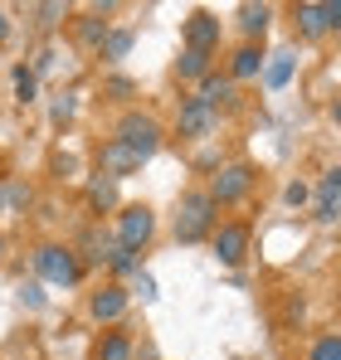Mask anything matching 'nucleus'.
I'll use <instances>...</instances> for the list:
<instances>
[{"label": "nucleus", "mask_w": 341, "mask_h": 360, "mask_svg": "<svg viewBox=\"0 0 341 360\" xmlns=\"http://www.w3.org/2000/svg\"><path fill=\"white\" fill-rule=\"evenodd\" d=\"M185 49H200V54H215L220 49V20L210 10H195L185 20Z\"/></svg>", "instance_id": "0eeeda50"}, {"label": "nucleus", "mask_w": 341, "mask_h": 360, "mask_svg": "<svg viewBox=\"0 0 341 360\" xmlns=\"http://www.w3.org/2000/svg\"><path fill=\"white\" fill-rule=\"evenodd\" d=\"M175 73H180V78H205V73H210V54H200V49H180Z\"/></svg>", "instance_id": "aec40b11"}, {"label": "nucleus", "mask_w": 341, "mask_h": 360, "mask_svg": "<svg viewBox=\"0 0 341 360\" xmlns=\"http://www.w3.org/2000/svg\"><path fill=\"white\" fill-rule=\"evenodd\" d=\"M5 34H10V20H5V10H0V44H5Z\"/></svg>", "instance_id": "7c9ffc66"}, {"label": "nucleus", "mask_w": 341, "mask_h": 360, "mask_svg": "<svg viewBox=\"0 0 341 360\" xmlns=\"http://www.w3.org/2000/svg\"><path fill=\"white\" fill-rule=\"evenodd\" d=\"M49 68H54V49H44V54L35 59V78H39V73H49Z\"/></svg>", "instance_id": "cd10ccee"}, {"label": "nucleus", "mask_w": 341, "mask_h": 360, "mask_svg": "<svg viewBox=\"0 0 341 360\" xmlns=\"http://www.w3.org/2000/svg\"><path fill=\"white\" fill-rule=\"evenodd\" d=\"M259 68H264L259 44H239V49H234V59H229V78H254Z\"/></svg>", "instance_id": "2eb2a0df"}, {"label": "nucleus", "mask_w": 341, "mask_h": 360, "mask_svg": "<svg viewBox=\"0 0 341 360\" xmlns=\"http://www.w3.org/2000/svg\"><path fill=\"white\" fill-rule=\"evenodd\" d=\"M108 93H117V98H132V83H127V78H108Z\"/></svg>", "instance_id": "bb28decb"}, {"label": "nucleus", "mask_w": 341, "mask_h": 360, "mask_svg": "<svg viewBox=\"0 0 341 360\" xmlns=\"http://www.w3.org/2000/svg\"><path fill=\"white\" fill-rule=\"evenodd\" d=\"M35 88H39V78H35V68H25V63H15V93H20V103H35Z\"/></svg>", "instance_id": "4be33fe9"}, {"label": "nucleus", "mask_w": 341, "mask_h": 360, "mask_svg": "<svg viewBox=\"0 0 341 360\" xmlns=\"http://www.w3.org/2000/svg\"><path fill=\"white\" fill-rule=\"evenodd\" d=\"M73 34H78V44H88V49H103V39H108V20H98V15H83V20L73 25Z\"/></svg>", "instance_id": "f3484780"}, {"label": "nucleus", "mask_w": 341, "mask_h": 360, "mask_svg": "<svg viewBox=\"0 0 341 360\" xmlns=\"http://www.w3.org/2000/svg\"><path fill=\"white\" fill-rule=\"evenodd\" d=\"M98 161H103V176L108 180H122V176H132V171H142V156H137L127 141H117V136L103 141V156H98Z\"/></svg>", "instance_id": "6e6552de"}, {"label": "nucleus", "mask_w": 341, "mask_h": 360, "mask_svg": "<svg viewBox=\"0 0 341 360\" xmlns=\"http://www.w3.org/2000/svg\"><path fill=\"white\" fill-rule=\"evenodd\" d=\"M337 200H341V166L327 171L322 180V200H317V219H337Z\"/></svg>", "instance_id": "dca6fc26"}, {"label": "nucleus", "mask_w": 341, "mask_h": 360, "mask_svg": "<svg viewBox=\"0 0 341 360\" xmlns=\"http://www.w3.org/2000/svg\"><path fill=\"white\" fill-rule=\"evenodd\" d=\"M302 200H307V185L292 180V185H287V205H302Z\"/></svg>", "instance_id": "a878e982"}, {"label": "nucleus", "mask_w": 341, "mask_h": 360, "mask_svg": "<svg viewBox=\"0 0 341 360\" xmlns=\"http://www.w3.org/2000/svg\"><path fill=\"white\" fill-rule=\"evenodd\" d=\"M35 268H39V278H49L58 288L78 283V258H73V248H63V243H39V248H35Z\"/></svg>", "instance_id": "7ed1b4c3"}, {"label": "nucleus", "mask_w": 341, "mask_h": 360, "mask_svg": "<svg viewBox=\"0 0 341 360\" xmlns=\"http://www.w3.org/2000/svg\"><path fill=\"white\" fill-rule=\"evenodd\" d=\"M0 253H5V239H0Z\"/></svg>", "instance_id": "473e14b6"}, {"label": "nucleus", "mask_w": 341, "mask_h": 360, "mask_svg": "<svg viewBox=\"0 0 341 360\" xmlns=\"http://www.w3.org/2000/svg\"><path fill=\"white\" fill-rule=\"evenodd\" d=\"M127 49H132V30H113V34L103 39V54H108V59H122Z\"/></svg>", "instance_id": "5701e85b"}, {"label": "nucleus", "mask_w": 341, "mask_h": 360, "mask_svg": "<svg viewBox=\"0 0 341 360\" xmlns=\"http://www.w3.org/2000/svg\"><path fill=\"white\" fill-rule=\"evenodd\" d=\"M327 5V30H341V0H322Z\"/></svg>", "instance_id": "393cba45"}, {"label": "nucleus", "mask_w": 341, "mask_h": 360, "mask_svg": "<svg viewBox=\"0 0 341 360\" xmlns=\"http://www.w3.org/2000/svg\"><path fill=\"white\" fill-rule=\"evenodd\" d=\"M137 292H142V297H156V283H151L147 273H137Z\"/></svg>", "instance_id": "c85d7f7f"}, {"label": "nucleus", "mask_w": 341, "mask_h": 360, "mask_svg": "<svg viewBox=\"0 0 341 360\" xmlns=\"http://www.w3.org/2000/svg\"><path fill=\"white\" fill-rule=\"evenodd\" d=\"M215 234V200L205 190H190L175 210V239L180 243H200Z\"/></svg>", "instance_id": "f257e3e1"}, {"label": "nucleus", "mask_w": 341, "mask_h": 360, "mask_svg": "<svg viewBox=\"0 0 341 360\" xmlns=\"http://www.w3.org/2000/svg\"><path fill=\"white\" fill-rule=\"evenodd\" d=\"M108 263H113V273H122V278H137L142 273V263H137V253L132 248H122V243H108Z\"/></svg>", "instance_id": "6ab92c4d"}, {"label": "nucleus", "mask_w": 341, "mask_h": 360, "mask_svg": "<svg viewBox=\"0 0 341 360\" xmlns=\"http://www.w3.org/2000/svg\"><path fill=\"white\" fill-rule=\"evenodd\" d=\"M117 141H127V146L147 161V156H156V146H161V122L147 117V112H127V117L117 122Z\"/></svg>", "instance_id": "f03ea898"}, {"label": "nucleus", "mask_w": 341, "mask_h": 360, "mask_svg": "<svg viewBox=\"0 0 341 360\" xmlns=\"http://www.w3.org/2000/svg\"><path fill=\"white\" fill-rule=\"evenodd\" d=\"M210 239H215V258H220L225 268H239L244 253H249V224H220Z\"/></svg>", "instance_id": "423d86ee"}, {"label": "nucleus", "mask_w": 341, "mask_h": 360, "mask_svg": "<svg viewBox=\"0 0 341 360\" xmlns=\"http://www.w3.org/2000/svg\"><path fill=\"white\" fill-rule=\"evenodd\" d=\"M249 190H254V166L234 161V166H225L220 176L210 180V190H205V195H210V200H215V210H220V205H234V200H244Z\"/></svg>", "instance_id": "20e7f679"}, {"label": "nucleus", "mask_w": 341, "mask_h": 360, "mask_svg": "<svg viewBox=\"0 0 341 360\" xmlns=\"http://www.w3.org/2000/svg\"><path fill=\"white\" fill-rule=\"evenodd\" d=\"M195 98H200L205 108H215V103H229V98H234V78H225V73H215V68H210V73L200 78V93H195Z\"/></svg>", "instance_id": "f8f14e48"}, {"label": "nucleus", "mask_w": 341, "mask_h": 360, "mask_svg": "<svg viewBox=\"0 0 341 360\" xmlns=\"http://www.w3.org/2000/svg\"><path fill=\"white\" fill-rule=\"evenodd\" d=\"M88 311L98 316V321H117L122 311H127V288H103V292H93V302H88Z\"/></svg>", "instance_id": "9d476101"}, {"label": "nucleus", "mask_w": 341, "mask_h": 360, "mask_svg": "<svg viewBox=\"0 0 341 360\" xmlns=\"http://www.w3.org/2000/svg\"><path fill=\"white\" fill-rule=\"evenodd\" d=\"M332 117H337V122H341V98H337V108H332Z\"/></svg>", "instance_id": "2f4dec72"}, {"label": "nucleus", "mask_w": 341, "mask_h": 360, "mask_svg": "<svg viewBox=\"0 0 341 360\" xmlns=\"http://www.w3.org/2000/svg\"><path fill=\"white\" fill-rule=\"evenodd\" d=\"M93 360H132V341H127V331H103V341L93 346Z\"/></svg>", "instance_id": "4468645a"}, {"label": "nucleus", "mask_w": 341, "mask_h": 360, "mask_svg": "<svg viewBox=\"0 0 341 360\" xmlns=\"http://www.w3.org/2000/svg\"><path fill=\"white\" fill-rule=\"evenodd\" d=\"M210 122H215V108H205L200 98H185V103H180V117H175L180 136H205Z\"/></svg>", "instance_id": "1a4fd4ad"}, {"label": "nucleus", "mask_w": 341, "mask_h": 360, "mask_svg": "<svg viewBox=\"0 0 341 360\" xmlns=\"http://www.w3.org/2000/svg\"><path fill=\"white\" fill-rule=\"evenodd\" d=\"M307 360H341V336H322L317 346H312V356Z\"/></svg>", "instance_id": "b1692460"}, {"label": "nucleus", "mask_w": 341, "mask_h": 360, "mask_svg": "<svg viewBox=\"0 0 341 360\" xmlns=\"http://www.w3.org/2000/svg\"><path fill=\"white\" fill-rule=\"evenodd\" d=\"M151 229H156V219H151V210H147V205H127V210L117 214V243H122V248H132V253L151 239Z\"/></svg>", "instance_id": "39448f33"}, {"label": "nucleus", "mask_w": 341, "mask_h": 360, "mask_svg": "<svg viewBox=\"0 0 341 360\" xmlns=\"http://www.w3.org/2000/svg\"><path fill=\"white\" fill-rule=\"evenodd\" d=\"M39 15H44V25H54L58 15H63V5H39Z\"/></svg>", "instance_id": "c756f323"}, {"label": "nucleus", "mask_w": 341, "mask_h": 360, "mask_svg": "<svg viewBox=\"0 0 341 360\" xmlns=\"http://www.w3.org/2000/svg\"><path fill=\"white\" fill-rule=\"evenodd\" d=\"M297 34H302V39H322V34H327V5L302 0V5H297Z\"/></svg>", "instance_id": "9b49d317"}, {"label": "nucleus", "mask_w": 341, "mask_h": 360, "mask_svg": "<svg viewBox=\"0 0 341 360\" xmlns=\"http://www.w3.org/2000/svg\"><path fill=\"white\" fill-rule=\"evenodd\" d=\"M88 205H93V210H113L117 205V180L98 176L93 185H88Z\"/></svg>", "instance_id": "412c9836"}, {"label": "nucleus", "mask_w": 341, "mask_h": 360, "mask_svg": "<svg viewBox=\"0 0 341 360\" xmlns=\"http://www.w3.org/2000/svg\"><path fill=\"white\" fill-rule=\"evenodd\" d=\"M292 49H278V54H268V59H264V83H268V88H283L287 78H292Z\"/></svg>", "instance_id": "ddd939ff"}, {"label": "nucleus", "mask_w": 341, "mask_h": 360, "mask_svg": "<svg viewBox=\"0 0 341 360\" xmlns=\"http://www.w3.org/2000/svg\"><path fill=\"white\" fill-rule=\"evenodd\" d=\"M268 20H273V5H239V25H244V34H264Z\"/></svg>", "instance_id": "a211bd4d"}]
</instances>
